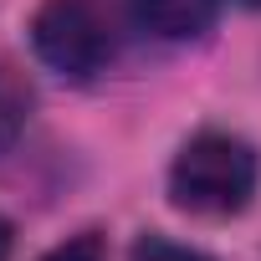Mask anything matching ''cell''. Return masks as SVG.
<instances>
[{
	"instance_id": "cell-8",
	"label": "cell",
	"mask_w": 261,
	"mask_h": 261,
	"mask_svg": "<svg viewBox=\"0 0 261 261\" xmlns=\"http://www.w3.org/2000/svg\"><path fill=\"white\" fill-rule=\"evenodd\" d=\"M241 6H251V11H261V0H241Z\"/></svg>"
},
{
	"instance_id": "cell-1",
	"label": "cell",
	"mask_w": 261,
	"mask_h": 261,
	"mask_svg": "<svg viewBox=\"0 0 261 261\" xmlns=\"http://www.w3.org/2000/svg\"><path fill=\"white\" fill-rule=\"evenodd\" d=\"M261 185V159L241 134H225V128H205L195 134L174 164H169V200L185 215L200 220H230L256 200Z\"/></svg>"
},
{
	"instance_id": "cell-5",
	"label": "cell",
	"mask_w": 261,
	"mask_h": 261,
	"mask_svg": "<svg viewBox=\"0 0 261 261\" xmlns=\"http://www.w3.org/2000/svg\"><path fill=\"white\" fill-rule=\"evenodd\" d=\"M128 261H210V256L195 251V246H179V241H169V236H144Z\"/></svg>"
},
{
	"instance_id": "cell-4",
	"label": "cell",
	"mask_w": 261,
	"mask_h": 261,
	"mask_svg": "<svg viewBox=\"0 0 261 261\" xmlns=\"http://www.w3.org/2000/svg\"><path fill=\"white\" fill-rule=\"evenodd\" d=\"M31 102H36L31 82H26L11 62H0V159L21 144L26 123H31Z\"/></svg>"
},
{
	"instance_id": "cell-3",
	"label": "cell",
	"mask_w": 261,
	"mask_h": 261,
	"mask_svg": "<svg viewBox=\"0 0 261 261\" xmlns=\"http://www.w3.org/2000/svg\"><path fill=\"white\" fill-rule=\"evenodd\" d=\"M134 21L159 41H195L215 26L220 0H128Z\"/></svg>"
},
{
	"instance_id": "cell-6",
	"label": "cell",
	"mask_w": 261,
	"mask_h": 261,
	"mask_svg": "<svg viewBox=\"0 0 261 261\" xmlns=\"http://www.w3.org/2000/svg\"><path fill=\"white\" fill-rule=\"evenodd\" d=\"M108 256V246H102V236L97 230H82V236H72V241H62L57 251H46L41 261H102Z\"/></svg>"
},
{
	"instance_id": "cell-7",
	"label": "cell",
	"mask_w": 261,
	"mask_h": 261,
	"mask_svg": "<svg viewBox=\"0 0 261 261\" xmlns=\"http://www.w3.org/2000/svg\"><path fill=\"white\" fill-rule=\"evenodd\" d=\"M11 246H16V225H11L6 215H0V261L11 256Z\"/></svg>"
},
{
	"instance_id": "cell-2",
	"label": "cell",
	"mask_w": 261,
	"mask_h": 261,
	"mask_svg": "<svg viewBox=\"0 0 261 261\" xmlns=\"http://www.w3.org/2000/svg\"><path fill=\"white\" fill-rule=\"evenodd\" d=\"M123 11L118 0H41L31 16V51L67 82H92L118 62Z\"/></svg>"
}]
</instances>
